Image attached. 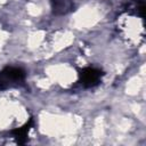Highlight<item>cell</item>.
Instances as JSON below:
<instances>
[{"instance_id": "obj_1", "label": "cell", "mask_w": 146, "mask_h": 146, "mask_svg": "<svg viewBox=\"0 0 146 146\" xmlns=\"http://www.w3.org/2000/svg\"><path fill=\"white\" fill-rule=\"evenodd\" d=\"M25 71L21 67L7 66L0 72V90L17 87L24 83Z\"/></svg>"}, {"instance_id": "obj_3", "label": "cell", "mask_w": 146, "mask_h": 146, "mask_svg": "<svg viewBox=\"0 0 146 146\" xmlns=\"http://www.w3.org/2000/svg\"><path fill=\"white\" fill-rule=\"evenodd\" d=\"M50 6L52 14L57 16L66 15L74 9L73 0H50Z\"/></svg>"}, {"instance_id": "obj_5", "label": "cell", "mask_w": 146, "mask_h": 146, "mask_svg": "<svg viewBox=\"0 0 146 146\" xmlns=\"http://www.w3.org/2000/svg\"><path fill=\"white\" fill-rule=\"evenodd\" d=\"M33 124V119H30L29 122H26L23 127L21 128H16L11 131L13 136L16 138V143L17 144H25L26 140H27V133H29V130L31 129Z\"/></svg>"}, {"instance_id": "obj_4", "label": "cell", "mask_w": 146, "mask_h": 146, "mask_svg": "<svg viewBox=\"0 0 146 146\" xmlns=\"http://www.w3.org/2000/svg\"><path fill=\"white\" fill-rule=\"evenodd\" d=\"M124 10L129 14V15H133V16H139V17H144L145 14V3L144 0H130Z\"/></svg>"}, {"instance_id": "obj_2", "label": "cell", "mask_w": 146, "mask_h": 146, "mask_svg": "<svg viewBox=\"0 0 146 146\" xmlns=\"http://www.w3.org/2000/svg\"><path fill=\"white\" fill-rule=\"evenodd\" d=\"M104 75L103 71L95 67H84L79 71V81L84 88L96 87Z\"/></svg>"}]
</instances>
